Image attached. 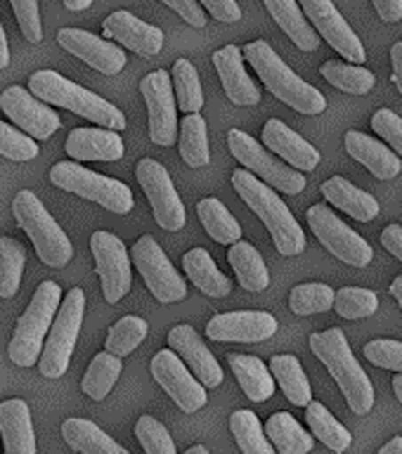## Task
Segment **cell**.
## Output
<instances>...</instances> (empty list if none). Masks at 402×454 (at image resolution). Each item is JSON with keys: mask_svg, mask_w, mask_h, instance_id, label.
Listing matches in <instances>:
<instances>
[{"mask_svg": "<svg viewBox=\"0 0 402 454\" xmlns=\"http://www.w3.org/2000/svg\"><path fill=\"white\" fill-rule=\"evenodd\" d=\"M270 372L280 383V388L287 395L291 404L296 407H308L312 403L311 381L305 376L301 362L294 355H275L270 357Z\"/></svg>", "mask_w": 402, "mask_h": 454, "instance_id": "34", "label": "cell"}, {"mask_svg": "<svg viewBox=\"0 0 402 454\" xmlns=\"http://www.w3.org/2000/svg\"><path fill=\"white\" fill-rule=\"evenodd\" d=\"M133 265L142 275L147 284L149 294L159 301V303H177L187 296V284L177 270L170 265V261L159 247V241L152 234H145L135 241L133 251H130Z\"/></svg>", "mask_w": 402, "mask_h": 454, "instance_id": "11", "label": "cell"}, {"mask_svg": "<svg viewBox=\"0 0 402 454\" xmlns=\"http://www.w3.org/2000/svg\"><path fill=\"white\" fill-rule=\"evenodd\" d=\"M0 156L12 159V161H31L38 156V145L27 133L14 130L0 121Z\"/></svg>", "mask_w": 402, "mask_h": 454, "instance_id": "47", "label": "cell"}, {"mask_svg": "<svg viewBox=\"0 0 402 454\" xmlns=\"http://www.w3.org/2000/svg\"><path fill=\"white\" fill-rule=\"evenodd\" d=\"M199 5H204L211 12L213 20L223 21V24H233L241 20V10L237 0H199Z\"/></svg>", "mask_w": 402, "mask_h": 454, "instance_id": "52", "label": "cell"}, {"mask_svg": "<svg viewBox=\"0 0 402 454\" xmlns=\"http://www.w3.org/2000/svg\"><path fill=\"white\" fill-rule=\"evenodd\" d=\"M147 332L149 325L142 317H135V315L121 317L106 333V353L116 355V357H126L140 346L142 340L147 339Z\"/></svg>", "mask_w": 402, "mask_h": 454, "instance_id": "43", "label": "cell"}, {"mask_svg": "<svg viewBox=\"0 0 402 454\" xmlns=\"http://www.w3.org/2000/svg\"><path fill=\"white\" fill-rule=\"evenodd\" d=\"M197 213L201 225H204L206 234L218 244L233 247L237 241H241V227L237 223L233 213L227 211L225 204L216 197H206L197 204Z\"/></svg>", "mask_w": 402, "mask_h": 454, "instance_id": "35", "label": "cell"}, {"mask_svg": "<svg viewBox=\"0 0 402 454\" xmlns=\"http://www.w3.org/2000/svg\"><path fill=\"white\" fill-rule=\"evenodd\" d=\"M163 5H169L173 12H177L183 17L190 27L204 28L206 27V12L204 7L199 5V0H162Z\"/></svg>", "mask_w": 402, "mask_h": 454, "instance_id": "51", "label": "cell"}, {"mask_svg": "<svg viewBox=\"0 0 402 454\" xmlns=\"http://www.w3.org/2000/svg\"><path fill=\"white\" fill-rule=\"evenodd\" d=\"M0 435L5 442V454H38L31 410L20 397L0 403Z\"/></svg>", "mask_w": 402, "mask_h": 454, "instance_id": "26", "label": "cell"}, {"mask_svg": "<svg viewBox=\"0 0 402 454\" xmlns=\"http://www.w3.org/2000/svg\"><path fill=\"white\" fill-rule=\"evenodd\" d=\"M230 431H233L241 454H277V450L268 440L265 428H263L254 411H234L233 417H230Z\"/></svg>", "mask_w": 402, "mask_h": 454, "instance_id": "39", "label": "cell"}, {"mask_svg": "<svg viewBox=\"0 0 402 454\" xmlns=\"http://www.w3.org/2000/svg\"><path fill=\"white\" fill-rule=\"evenodd\" d=\"M91 251L106 303L116 305L130 291V284H133V270H130L126 247L116 234L99 230L91 237Z\"/></svg>", "mask_w": 402, "mask_h": 454, "instance_id": "13", "label": "cell"}, {"mask_svg": "<svg viewBox=\"0 0 402 454\" xmlns=\"http://www.w3.org/2000/svg\"><path fill=\"white\" fill-rule=\"evenodd\" d=\"M308 225L319 239V244H325V248L332 255H336L339 261L353 268H365L374 258V251L367 244L365 237L355 232L353 227H348L343 220L327 208L325 204H315L305 213Z\"/></svg>", "mask_w": 402, "mask_h": 454, "instance_id": "10", "label": "cell"}, {"mask_svg": "<svg viewBox=\"0 0 402 454\" xmlns=\"http://www.w3.org/2000/svg\"><path fill=\"white\" fill-rule=\"evenodd\" d=\"M173 76L166 69H156L140 81V92L147 102L149 137L159 147H170L177 137Z\"/></svg>", "mask_w": 402, "mask_h": 454, "instance_id": "14", "label": "cell"}, {"mask_svg": "<svg viewBox=\"0 0 402 454\" xmlns=\"http://www.w3.org/2000/svg\"><path fill=\"white\" fill-rule=\"evenodd\" d=\"M227 362H230L234 379L240 381L241 390H244V395L248 400L265 403V400L275 395V376H272L268 364L258 360L256 355L230 353L227 355Z\"/></svg>", "mask_w": 402, "mask_h": 454, "instance_id": "28", "label": "cell"}, {"mask_svg": "<svg viewBox=\"0 0 402 454\" xmlns=\"http://www.w3.org/2000/svg\"><path fill=\"white\" fill-rule=\"evenodd\" d=\"M50 183L59 187V190L78 194V197L88 199V201H95V204H99L106 211L119 213V215L130 213L135 206L133 192H130V187L126 183L114 180V177L99 176L95 170L83 168L81 163H55L50 168Z\"/></svg>", "mask_w": 402, "mask_h": 454, "instance_id": "7", "label": "cell"}, {"mask_svg": "<svg viewBox=\"0 0 402 454\" xmlns=\"http://www.w3.org/2000/svg\"><path fill=\"white\" fill-rule=\"evenodd\" d=\"M59 305H62L59 284L48 279L35 289L31 303L14 326L12 340L7 348V355L17 367H31L35 362H41L43 348H45L43 340H48L45 336L52 329L50 325L59 312Z\"/></svg>", "mask_w": 402, "mask_h": 454, "instance_id": "5", "label": "cell"}, {"mask_svg": "<svg viewBox=\"0 0 402 454\" xmlns=\"http://www.w3.org/2000/svg\"><path fill=\"white\" fill-rule=\"evenodd\" d=\"M390 296L396 298L402 308V277H396V279H393V284H390Z\"/></svg>", "mask_w": 402, "mask_h": 454, "instance_id": "59", "label": "cell"}, {"mask_svg": "<svg viewBox=\"0 0 402 454\" xmlns=\"http://www.w3.org/2000/svg\"><path fill=\"white\" fill-rule=\"evenodd\" d=\"M334 298L336 291L329 284L322 282H311V284H298L289 294V308L294 315H319L334 308Z\"/></svg>", "mask_w": 402, "mask_h": 454, "instance_id": "44", "label": "cell"}, {"mask_svg": "<svg viewBox=\"0 0 402 454\" xmlns=\"http://www.w3.org/2000/svg\"><path fill=\"white\" fill-rule=\"evenodd\" d=\"M390 62H393V83L398 85V90L402 95V41H398L390 48Z\"/></svg>", "mask_w": 402, "mask_h": 454, "instance_id": "55", "label": "cell"}, {"mask_svg": "<svg viewBox=\"0 0 402 454\" xmlns=\"http://www.w3.org/2000/svg\"><path fill=\"white\" fill-rule=\"evenodd\" d=\"M105 38L121 43L123 48L133 50L140 57H154L163 48V31L154 24L138 20L135 14L126 10H116L102 24Z\"/></svg>", "mask_w": 402, "mask_h": 454, "instance_id": "21", "label": "cell"}, {"mask_svg": "<svg viewBox=\"0 0 402 454\" xmlns=\"http://www.w3.org/2000/svg\"><path fill=\"white\" fill-rule=\"evenodd\" d=\"M265 435L277 454H308L315 447L311 433H305L303 426L289 411H275L265 424Z\"/></svg>", "mask_w": 402, "mask_h": 454, "instance_id": "32", "label": "cell"}, {"mask_svg": "<svg viewBox=\"0 0 402 454\" xmlns=\"http://www.w3.org/2000/svg\"><path fill=\"white\" fill-rule=\"evenodd\" d=\"M334 310L343 319H365L372 317L379 310V296L372 289H358V286H343L336 291Z\"/></svg>", "mask_w": 402, "mask_h": 454, "instance_id": "45", "label": "cell"}, {"mask_svg": "<svg viewBox=\"0 0 402 454\" xmlns=\"http://www.w3.org/2000/svg\"><path fill=\"white\" fill-rule=\"evenodd\" d=\"M135 177H138V183H140V187L147 194L156 225L169 230V232L183 230L187 213H185L183 199L177 194L169 170L163 168L159 161H154V159H142L138 163V168H135Z\"/></svg>", "mask_w": 402, "mask_h": 454, "instance_id": "12", "label": "cell"}, {"mask_svg": "<svg viewBox=\"0 0 402 454\" xmlns=\"http://www.w3.org/2000/svg\"><path fill=\"white\" fill-rule=\"evenodd\" d=\"M183 270L187 279L197 286L201 294L211 298H225L233 289V284L218 270L213 255L206 248L197 247L183 255Z\"/></svg>", "mask_w": 402, "mask_h": 454, "instance_id": "31", "label": "cell"}, {"mask_svg": "<svg viewBox=\"0 0 402 454\" xmlns=\"http://www.w3.org/2000/svg\"><path fill=\"white\" fill-rule=\"evenodd\" d=\"M185 454H211V452H209L204 445H194V447H190V450H187Z\"/></svg>", "mask_w": 402, "mask_h": 454, "instance_id": "61", "label": "cell"}, {"mask_svg": "<svg viewBox=\"0 0 402 454\" xmlns=\"http://www.w3.org/2000/svg\"><path fill=\"white\" fill-rule=\"evenodd\" d=\"M233 187L237 190L244 204L263 220V225L268 227L272 244L282 255H298L303 254L308 241H305L303 227L298 225L289 206L284 204L282 197L277 194L270 184L244 170H234Z\"/></svg>", "mask_w": 402, "mask_h": 454, "instance_id": "1", "label": "cell"}, {"mask_svg": "<svg viewBox=\"0 0 402 454\" xmlns=\"http://www.w3.org/2000/svg\"><path fill=\"white\" fill-rule=\"evenodd\" d=\"M149 369H152V376L156 379V383L173 397V403L180 410L187 411V414H194L201 407H206V403H209L206 388L197 381V376H192V372L180 360V355L176 350H159L152 357Z\"/></svg>", "mask_w": 402, "mask_h": 454, "instance_id": "15", "label": "cell"}, {"mask_svg": "<svg viewBox=\"0 0 402 454\" xmlns=\"http://www.w3.org/2000/svg\"><path fill=\"white\" fill-rule=\"evenodd\" d=\"M298 5L303 7V14L311 20L312 28L318 31L322 38H325L329 45H332L336 52H339L343 59H348L351 64H365L367 59V52H365V45L355 35V31L351 28L343 14L336 10L332 0H298Z\"/></svg>", "mask_w": 402, "mask_h": 454, "instance_id": "16", "label": "cell"}, {"mask_svg": "<svg viewBox=\"0 0 402 454\" xmlns=\"http://www.w3.org/2000/svg\"><path fill=\"white\" fill-rule=\"evenodd\" d=\"M169 346L180 355V360L192 369V374L197 376L199 383L204 388H216L223 383V369L218 360L213 357L201 336L194 332L192 325H177L169 332Z\"/></svg>", "mask_w": 402, "mask_h": 454, "instance_id": "20", "label": "cell"}, {"mask_svg": "<svg viewBox=\"0 0 402 454\" xmlns=\"http://www.w3.org/2000/svg\"><path fill=\"white\" fill-rule=\"evenodd\" d=\"M180 156L190 168H201L211 161V147H209V130H206L204 116L187 114L180 123Z\"/></svg>", "mask_w": 402, "mask_h": 454, "instance_id": "38", "label": "cell"}, {"mask_svg": "<svg viewBox=\"0 0 402 454\" xmlns=\"http://www.w3.org/2000/svg\"><path fill=\"white\" fill-rule=\"evenodd\" d=\"M62 435L78 454H130L91 419L71 417L62 424Z\"/></svg>", "mask_w": 402, "mask_h": 454, "instance_id": "30", "label": "cell"}, {"mask_svg": "<svg viewBox=\"0 0 402 454\" xmlns=\"http://www.w3.org/2000/svg\"><path fill=\"white\" fill-rule=\"evenodd\" d=\"M393 393H396V397L402 404V374H398L396 379H393Z\"/></svg>", "mask_w": 402, "mask_h": 454, "instance_id": "60", "label": "cell"}, {"mask_svg": "<svg viewBox=\"0 0 402 454\" xmlns=\"http://www.w3.org/2000/svg\"><path fill=\"white\" fill-rule=\"evenodd\" d=\"M64 5L69 7L71 12H81V10H88L92 5V0H64Z\"/></svg>", "mask_w": 402, "mask_h": 454, "instance_id": "58", "label": "cell"}, {"mask_svg": "<svg viewBox=\"0 0 402 454\" xmlns=\"http://www.w3.org/2000/svg\"><path fill=\"white\" fill-rule=\"evenodd\" d=\"M12 12L17 17L21 34L28 43H38L43 38L41 12H38V0H10Z\"/></svg>", "mask_w": 402, "mask_h": 454, "instance_id": "49", "label": "cell"}, {"mask_svg": "<svg viewBox=\"0 0 402 454\" xmlns=\"http://www.w3.org/2000/svg\"><path fill=\"white\" fill-rule=\"evenodd\" d=\"M135 438L140 440L145 454H177L176 442L170 438L169 428L159 419L149 417V414L138 419V424H135Z\"/></svg>", "mask_w": 402, "mask_h": 454, "instance_id": "46", "label": "cell"}, {"mask_svg": "<svg viewBox=\"0 0 402 454\" xmlns=\"http://www.w3.org/2000/svg\"><path fill=\"white\" fill-rule=\"evenodd\" d=\"M322 78H327L334 88H339L351 95H367L376 83V76L369 69H362L358 64H346L341 59H329L319 67Z\"/></svg>", "mask_w": 402, "mask_h": 454, "instance_id": "40", "label": "cell"}, {"mask_svg": "<svg viewBox=\"0 0 402 454\" xmlns=\"http://www.w3.org/2000/svg\"><path fill=\"white\" fill-rule=\"evenodd\" d=\"M64 149L76 161H119L126 154L121 135L109 128H74Z\"/></svg>", "mask_w": 402, "mask_h": 454, "instance_id": "24", "label": "cell"}, {"mask_svg": "<svg viewBox=\"0 0 402 454\" xmlns=\"http://www.w3.org/2000/svg\"><path fill=\"white\" fill-rule=\"evenodd\" d=\"M365 360L382 369H393L398 374H402V340L393 339H376L369 340L365 346Z\"/></svg>", "mask_w": 402, "mask_h": 454, "instance_id": "48", "label": "cell"}, {"mask_svg": "<svg viewBox=\"0 0 402 454\" xmlns=\"http://www.w3.org/2000/svg\"><path fill=\"white\" fill-rule=\"evenodd\" d=\"M57 43L67 52L78 57L81 62H85L99 74H105V76H116L126 67V52L116 43L98 38V35L91 34V31H83V28H59L57 31Z\"/></svg>", "mask_w": 402, "mask_h": 454, "instance_id": "19", "label": "cell"}, {"mask_svg": "<svg viewBox=\"0 0 402 454\" xmlns=\"http://www.w3.org/2000/svg\"><path fill=\"white\" fill-rule=\"evenodd\" d=\"M372 130H374L379 137H383V140L389 142L398 156H402V119L396 112H390V109H379V112L372 116Z\"/></svg>", "mask_w": 402, "mask_h": 454, "instance_id": "50", "label": "cell"}, {"mask_svg": "<svg viewBox=\"0 0 402 454\" xmlns=\"http://www.w3.org/2000/svg\"><path fill=\"white\" fill-rule=\"evenodd\" d=\"M311 350L332 374V379L346 397L348 407L360 417L369 414L374 407V386L369 381V376L365 374L360 362L355 360L343 332L327 329L322 333H312Z\"/></svg>", "mask_w": 402, "mask_h": 454, "instance_id": "2", "label": "cell"}, {"mask_svg": "<svg viewBox=\"0 0 402 454\" xmlns=\"http://www.w3.org/2000/svg\"><path fill=\"white\" fill-rule=\"evenodd\" d=\"M343 147L355 161L367 166V170L379 180H390L402 173V161L396 152H390L386 145L374 140L372 135H365L360 130H348L343 137Z\"/></svg>", "mask_w": 402, "mask_h": 454, "instance_id": "25", "label": "cell"}, {"mask_svg": "<svg viewBox=\"0 0 402 454\" xmlns=\"http://www.w3.org/2000/svg\"><path fill=\"white\" fill-rule=\"evenodd\" d=\"M85 312V294L83 289H71L59 305L50 336L45 340L41 355V374L45 379H59L69 367L74 346H76L81 322Z\"/></svg>", "mask_w": 402, "mask_h": 454, "instance_id": "9", "label": "cell"}, {"mask_svg": "<svg viewBox=\"0 0 402 454\" xmlns=\"http://www.w3.org/2000/svg\"><path fill=\"white\" fill-rule=\"evenodd\" d=\"M121 369H123V362L121 357L112 353H98L92 357V362L88 364V372H85L83 381H81V390L85 395L99 403L105 400L109 393H112L114 383L119 381Z\"/></svg>", "mask_w": 402, "mask_h": 454, "instance_id": "37", "label": "cell"}, {"mask_svg": "<svg viewBox=\"0 0 402 454\" xmlns=\"http://www.w3.org/2000/svg\"><path fill=\"white\" fill-rule=\"evenodd\" d=\"M244 62H247L244 50L237 45H225L213 52V67L218 71L220 83L230 102L237 106H254L261 102V90L248 78Z\"/></svg>", "mask_w": 402, "mask_h": 454, "instance_id": "22", "label": "cell"}, {"mask_svg": "<svg viewBox=\"0 0 402 454\" xmlns=\"http://www.w3.org/2000/svg\"><path fill=\"white\" fill-rule=\"evenodd\" d=\"M28 90L34 92L38 99H43L45 105L64 106V109H69V112L78 114V116H83V119L92 121V123H98L102 128H109V130H116V133L126 128V116H123L119 106H114L112 102H106L105 98H99L83 85L64 78L57 71L43 69L31 74L28 76Z\"/></svg>", "mask_w": 402, "mask_h": 454, "instance_id": "3", "label": "cell"}, {"mask_svg": "<svg viewBox=\"0 0 402 454\" xmlns=\"http://www.w3.org/2000/svg\"><path fill=\"white\" fill-rule=\"evenodd\" d=\"M379 454H402V438L396 435V438H390L386 445L379 450Z\"/></svg>", "mask_w": 402, "mask_h": 454, "instance_id": "57", "label": "cell"}, {"mask_svg": "<svg viewBox=\"0 0 402 454\" xmlns=\"http://www.w3.org/2000/svg\"><path fill=\"white\" fill-rule=\"evenodd\" d=\"M263 145L275 152L284 163H289L294 170H315L322 161V156L311 142L301 137L298 133H294L284 121L270 119L265 126H263Z\"/></svg>", "mask_w": 402, "mask_h": 454, "instance_id": "23", "label": "cell"}, {"mask_svg": "<svg viewBox=\"0 0 402 454\" xmlns=\"http://www.w3.org/2000/svg\"><path fill=\"white\" fill-rule=\"evenodd\" d=\"M7 64H10V45H7L5 28L0 24V69H5Z\"/></svg>", "mask_w": 402, "mask_h": 454, "instance_id": "56", "label": "cell"}, {"mask_svg": "<svg viewBox=\"0 0 402 454\" xmlns=\"http://www.w3.org/2000/svg\"><path fill=\"white\" fill-rule=\"evenodd\" d=\"M14 220L34 241L35 254L50 268H64L74 255L71 241L43 201L31 190H20L12 201Z\"/></svg>", "mask_w": 402, "mask_h": 454, "instance_id": "6", "label": "cell"}, {"mask_svg": "<svg viewBox=\"0 0 402 454\" xmlns=\"http://www.w3.org/2000/svg\"><path fill=\"white\" fill-rule=\"evenodd\" d=\"M227 262L233 265L234 275L240 279V284L247 291H263L268 289L270 272L268 265L263 261V255L258 254V248L248 241H237L227 251Z\"/></svg>", "mask_w": 402, "mask_h": 454, "instance_id": "33", "label": "cell"}, {"mask_svg": "<svg viewBox=\"0 0 402 454\" xmlns=\"http://www.w3.org/2000/svg\"><path fill=\"white\" fill-rule=\"evenodd\" d=\"M27 251L12 237H0V298H12L20 289Z\"/></svg>", "mask_w": 402, "mask_h": 454, "instance_id": "42", "label": "cell"}, {"mask_svg": "<svg viewBox=\"0 0 402 454\" xmlns=\"http://www.w3.org/2000/svg\"><path fill=\"white\" fill-rule=\"evenodd\" d=\"M0 109L12 119L14 126H20L34 140H48L62 126V121L50 109V105L21 85H10L0 95Z\"/></svg>", "mask_w": 402, "mask_h": 454, "instance_id": "17", "label": "cell"}, {"mask_svg": "<svg viewBox=\"0 0 402 454\" xmlns=\"http://www.w3.org/2000/svg\"><path fill=\"white\" fill-rule=\"evenodd\" d=\"M173 88H176V98L180 112L185 114H199L204 106V90H201V81L190 59H176L173 64Z\"/></svg>", "mask_w": 402, "mask_h": 454, "instance_id": "41", "label": "cell"}, {"mask_svg": "<svg viewBox=\"0 0 402 454\" xmlns=\"http://www.w3.org/2000/svg\"><path fill=\"white\" fill-rule=\"evenodd\" d=\"M244 57L254 71L261 76L263 85L275 95L280 102H284L291 109L301 114L315 116L327 109L325 95L315 88V85L305 83L303 78L296 76L294 71L284 64V59L277 55L275 50L270 48L265 41L248 43L244 48Z\"/></svg>", "mask_w": 402, "mask_h": 454, "instance_id": "4", "label": "cell"}, {"mask_svg": "<svg viewBox=\"0 0 402 454\" xmlns=\"http://www.w3.org/2000/svg\"><path fill=\"white\" fill-rule=\"evenodd\" d=\"M322 194L334 208H341L343 213H348L351 218L360 220V223H369L379 215V201H376L372 194L358 190L351 180L341 176L329 177L327 183H322Z\"/></svg>", "mask_w": 402, "mask_h": 454, "instance_id": "27", "label": "cell"}, {"mask_svg": "<svg viewBox=\"0 0 402 454\" xmlns=\"http://www.w3.org/2000/svg\"><path fill=\"white\" fill-rule=\"evenodd\" d=\"M277 333V319L263 310H237L213 315L206 336L218 343H258Z\"/></svg>", "mask_w": 402, "mask_h": 454, "instance_id": "18", "label": "cell"}, {"mask_svg": "<svg viewBox=\"0 0 402 454\" xmlns=\"http://www.w3.org/2000/svg\"><path fill=\"white\" fill-rule=\"evenodd\" d=\"M383 21H402V0H372Z\"/></svg>", "mask_w": 402, "mask_h": 454, "instance_id": "54", "label": "cell"}, {"mask_svg": "<svg viewBox=\"0 0 402 454\" xmlns=\"http://www.w3.org/2000/svg\"><path fill=\"white\" fill-rule=\"evenodd\" d=\"M227 147L248 173H254L272 190H280L284 194H301L305 190V176L301 170H291L289 163L275 159L270 154V149L263 147L261 142H256L251 135L240 128H230Z\"/></svg>", "mask_w": 402, "mask_h": 454, "instance_id": "8", "label": "cell"}, {"mask_svg": "<svg viewBox=\"0 0 402 454\" xmlns=\"http://www.w3.org/2000/svg\"><path fill=\"white\" fill-rule=\"evenodd\" d=\"M382 244H383V248L389 251V254H393L398 261L402 262V227L400 225L383 227Z\"/></svg>", "mask_w": 402, "mask_h": 454, "instance_id": "53", "label": "cell"}, {"mask_svg": "<svg viewBox=\"0 0 402 454\" xmlns=\"http://www.w3.org/2000/svg\"><path fill=\"white\" fill-rule=\"evenodd\" d=\"M263 3L268 7L270 17L277 21V27L289 35L296 48L305 50V52L319 48V34L311 27L298 0H263Z\"/></svg>", "mask_w": 402, "mask_h": 454, "instance_id": "29", "label": "cell"}, {"mask_svg": "<svg viewBox=\"0 0 402 454\" xmlns=\"http://www.w3.org/2000/svg\"><path fill=\"white\" fill-rule=\"evenodd\" d=\"M305 421L311 426L312 435L319 440V442H325L332 452L343 454L353 442V435L348 433V428L341 424L339 419L334 417L332 411L327 410L322 403H315L312 400L308 407H305Z\"/></svg>", "mask_w": 402, "mask_h": 454, "instance_id": "36", "label": "cell"}]
</instances>
